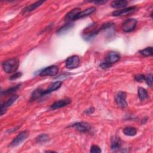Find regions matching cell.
Here are the masks:
<instances>
[{"mask_svg":"<svg viewBox=\"0 0 153 153\" xmlns=\"http://www.w3.org/2000/svg\"><path fill=\"white\" fill-rule=\"evenodd\" d=\"M19 60L16 57H14L4 61L2 64V66L6 73L11 74L17 71L19 66Z\"/></svg>","mask_w":153,"mask_h":153,"instance_id":"obj_1","label":"cell"},{"mask_svg":"<svg viewBox=\"0 0 153 153\" xmlns=\"http://www.w3.org/2000/svg\"><path fill=\"white\" fill-rule=\"evenodd\" d=\"M100 30V27L98 28L96 23H92L84 30L82 33V37L85 40H90L94 37L96 35H97Z\"/></svg>","mask_w":153,"mask_h":153,"instance_id":"obj_2","label":"cell"},{"mask_svg":"<svg viewBox=\"0 0 153 153\" xmlns=\"http://www.w3.org/2000/svg\"><path fill=\"white\" fill-rule=\"evenodd\" d=\"M137 25V20L134 19H128L125 20L121 25V30L125 33L131 32L134 30Z\"/></svg>","mask_w":153,"mask_h":153,"instance_id":"obj_3","label":"cell"},{"mask_svg":"<svg viewBox=\"0 0 153 153\" xmlns=\"http://www.w3.org/2000/svg\"><path fill=\"white\" fill-rule=\"evenodd\" d=\"M29 134V133L27 130H24L20 132L11 141V142L9 145V146L15 147L18 146L21 143H22L26 139Z\"/></svg>","mask_w":153,"mask_h":153,"instance_id":"obj_4","label":"cell"},{"mask_svg":"<svg viewBox=\"0 0 153 153\" xmlns=\"http://www.w3.org/2000/svg\"><path fill=\"white\" fill-rule=\"evenodd\" d=\"M72 127L81 133H90L93 130L92 126L89 123L85 122L75 123L72 125Z\"/></svg>","mask_w":153,"mask_h":153,"instance_id":"obj_5","label":"cell"},{"mask_svg":"<svg viewBox=\"0 0 153 153\" xmlns=\"http://www.w3.org/2000/svg\"><path fill=\"white\" fill-rule=\"evenodd\" d=\"M127 94L124 91H118L115 96V101L117 105L122 108H126L127 106V103L126 101Z\"/></svg>","mask_w":153,"mask_h":153,"instance_id":"obj_6","label":"cell"},{"mask_svg":"<svg viewBox=\"0 0 153 153\" xmlns=\"http://www.w3.org/2000/svg\"><path fill=\"white\" fill-rule=\"evenodd\" d=\"M80 63V59L76 55H73L68 57L65 61L66 67L68 69H75L77 68Z\"/></svg>","mask_w":153,"mask_h":153,"instance_id":"obj_7","label":"cell"},{"mask_svg":"<svg viewBox=\"0 0 153 153\" xmlns=\"http://www.w3.org/2000/svg\"><path fill=\"white\" fill-rule=\"evenodd\" d=\"M59 72V68L56 65H51L48 67L44 68L41 71L39 76H54Z\"/></svg>","mask_w":153,"mask_h":153,"instance_id":"obj_8","label":"cell"},{"mask_svg":"<svg viewBox=\"0 0 153 153\" xmlns=\"http://www.w3.org/2000/svg\"><path fill=\"white\" fill-rule=\"evenodd\" d=\"M120 59H121V56L118 52L111 51L108 53L104 61L107 63H108L109 65H110L111 66H112V64L119 61Z\"/></svg>","mask_w":153,"mask_h":153,"instance_id":"obj_9","label":"cell"},{"mask_svg":"<svg viewBox=\"0 0 153 153\" xmlns=\"http://www.w3.org/2000/svg\"><path fill=\"white\" fill-rule=\"evenodd\" d=\"M71 103V100L69 98H65L63 99H60L54 102L50 106V110H54L56 109L65 107Z\"/></svg>","mask_w":153,"mask_h":153,"instance_id":"obj_10","label":"cell"},{"mask_svg":"<svg viewBox=\"0 0 153 153\" xmlns=\"http://www.w3.org/2000/svg\"><path fill=\"white\" fill-rule=\"evenodd\" d=\"M80 11L81 10L79 8H75L72 9L66 14V16H65V20L67 22H71V21L75 20L76 16Z\"/></svg>","mask_w":153,"mask_h":153,"instance_id":"obj_11","label":"cell"},{"mask_svg":"<svg viewBox=\"0 0 153 153\" xmlns=\"http://www.w3.org/2000/svg\"><path fill=\"white\" fill-rule=\"evenodd\" d=\"M136 10V7L132 6V7L126 8H124L122 10L114 11L112 13V15L114 16H124V15H127V14L134 11Z\"/></svg>","mask_w":153,"mask_h":153,"instance_id":"obj_12","label":"cell"},{"mask_svg":"<svg viewBox=\"0 0 153 153\" xmlns=\"http://www.w3.org/2000/svg\"><path fill=\"white\" fill-rule=\"evenodd\" d=\"M19 97V96L17 95H13L8 100H7L5 102H4V103L2 104L1 107V115H2L6 111L7 108H8L9 106H10L16 100V99Z\"/></svg>","mask_w":153,"mask_h":153,"instance_id":"obj_13","label":"cell"},{"mask_svg":"<svg viewBox=\"0 0 153 153\" xmlns=\"http://www.w3.org/2000/svg\"><path fill=\"white\" fill-rule=\"evenodd\" d=\"M62 81H56L53 83H52L50 86L49 87L46 89V90H44L43 89L42 90V93H43V96L45 95V94H49L56 90H58L62 85Z\"/></svg>","mask_w":153,"mask_h":153,"instance_id":"obj_14","label":"cell"},{"mask_svg":"<svg viewBox=\"0 0 153 153\" xmlns=\"http://www.w3.org/2000/svg\"><path fill=\"white\" fill-rule=\"evenodd\" d=\"M95 11H96V8L94 7H89V8H87L84 10L83 11H81L79 12V13L78 14V16H76V20H78L79 19H82L85 17L88 16L89 15L93 13Z\"/></svg>","mask_w":153,"mask_h":153,"instance_id":"obj_15","label":"cell"},{"mask_svg":"<svg viewBox=\"0 0 153 153\" xmlns=\"http://www.w3.org/2000/svg\"><path fill=\"white\" fill-rule=\"evenodd\" d=\"M44 2L45 1H36V2H34L32 4H30L29 5L27 6L26 7H25L23 9V14L28 13H30V12L35 10L38 7L41 5L42 4H43Z\"/></svg>","mask_w":153,"mask_h":153,"instance_id":"obj_16","label":"cell"},{"mask_svg":"<svg viewBox=\"0 0 153 153\" xmlns=\"http://www.w3.org/2000/svg\"><path fill=\"white\" fill-rule=\"evenodd\" d=\"M121 146V141L120 138L118 137L115 136L114 138L112 139L111 145V149L112 151H117L118 150Z\"/></svg>","mask_w":153,"mask_h":153,"instance_id":"obj_17","label":"cell"},{"mask_svg":"<svg viewBox=\"0 0 153 153\" xmlns=\"http://www.w3.org/2000/svg\"><path fill=\"white\" fill-rule=\"evenodd\" d=\"M73 26H74V24L72 22H67L63 26H62L61 27H60L56 31V33L58 35H62V34L67 32L71 29H72Z\"/></svg>","mask_w":153,"mask_h":153,"instance_id":"obj_18","label":"cell"},{"mask_svg":"<svg viewBox=\"0 0 153 153\" xmlns=\"http://www.w3.org/2000/svg\"><path fill=\"white\" fill-rule=\"evenodd\" d=\"M127 3V1L126 0H116L111 2V6L114 8H120L126 7Z\"/></svg>","mask_w":153,"mask_h":153,"instance_id":"obj_19","label":"cell"},{"mask_svg":"<svg viewBox=\"0 0 153 153\" xmlns=\"http://www.w3.org/2000/svg\"><path fill=\"white\" fill-rule=\"evenodd\" d=\"M123 133L128 136H134L137 133V129L133 127H126L123 129Z\"/></svg>","mask_w":153,"mask_h":153,"instance_id":"obj_20","label":"cell"},{"mask_svg":"<svg viewBox=\"0 0 153 153\" xmlns=\"http://www.w3.org/2000/svg\"><path fill=\"white\" fill-rule=\"evenodd\" d=\"M43 96V94H42V88H36L35 89L31 94V97L30 99V100L32 101H34L41 97Z\"/></svg>","mask_w":153,"mask_h":153,"instance_id":"obj_21","label":"cell"},{"mask_svg":"<svg viewBox=\"0 0 153 153\" xmlns=\"http://www.w3.org/2000/svg\"><path fill=\"white\" fill-rule=\"evenodd\" d=\"M137 95L141 101H143L148 97V93L146 90L142 87L137 88Z\"/></svg>","mask_w":153,"mask_h":153,"instance_id":"obj_22","label":"cell"},{"mask_svg":"<svg viewBox=\"0 0 153 153\" xmlns=\"http://www.w3.org/2000/svg\"><path fill=\"white\" fill-rule=\"evenodd\" d=\"M139 53L141 55H142L143 56H145V57L151 56L152 55V47H146L144 49L139 50Z\"/></svg>","mask_w":153,"mask_h":153,"instance_id":"obj_23","label":"cell"},{"mask_svg":"<svg viewBox=\"0 0 153 153\" xmlns=\"http://www.w3.org/2000/svg\"><path fill=\"white\" fill-rule=\"evenodd\" d=\"M21 86V84H17L14 87H12L11 88H9L8 89H7L6 90H5L4 92H2V93H3L5 95H8V94H12V93H14V92H16L18 89L20 88Z\"/></svg>","mask_w":153,"mask_h":153,"instance_id":"obj_24","label":"cell"},{"mask_svg":"<svg viewBox=\"0 0 153 153\" xmlns=\"http://www.w3.org/2000/svg\"><path fill=\"white\" fill-rule=\"evenodd\" d=\"M49 139V137L46 134H41L36 137V142L39 143H44L47 142Z\"/></svg>","mask_w":153,"mask_h":153,"instance_id":"obj_25","label":"cell"},{"mask_svg":"<svg viewBox=\"0 0 153 153\" xmlns=\"http://www.w3.org/2000/svg\"><path fill=\"white\" fill-rule=\"evenodd\" d=\"M144 81L146 82L148 86L151 87L152 86V75L149 74L147 75H145Z\"/></svg>","mask_w":153,"mask_h":153,"instance_id":"obj_26","label":"cell"},{"mask_svg":"<svg viewBox=\"0 0 153 153\" xmlns=\"http://www.w3.org/2000/svg\"><path fill=\"white\" fill-rule=\"evenodd\" d=\"M90 152L91 153H100L102 152V151L99 146H98L97 145H93L91 146Z\"/></svg>","mask_w":153,"mask_h":153,"instance_id":"obj_27","label":"cell"},{"mask_svg":"<svg viewBox=\"0 0 153 153\" xmlns=\"http://www.w3.org/2000/svg\"><path fill=\"white\" fill-rule=\"evenodd\" d=\"M22 73L20 72H16L14 73L13 75H12L10 77V80H15L17 78H19L22 76Z\"/></svg>","mask_w":153,"mask_h":153,"instance_id":"obj_28","label":"cell"},{"mask_svg":"<svg viewBox=\"0 0 153 153\" xmlns=\"http://www.w3.org/2000/svg\"><path fill=\"white\" fill-rule=\"evenodd\" d=\"M134 79L137 82H142L145 79V75L142 74H137L134 76Z\"/></svg>","mask_w":153,"mask_h":153,"instance_id":"obj_29","label":"cell"},{"mask_svg":"<svg viewBox=\"0 0 153 153\" xmlns=\"http://www.w3.org/2000/svg\"><path fill=\"white\" fill-rule=\"evenodd\" d=\"M100 67L103 69H106L108 68H109L111 67V66L110 65H109L108 63H107L106 62H105V61L102 62L100 64Z\"/></svg>","mask_w":153,"mask_h":153,"instance_id":"obj_30","label":"cell"},{"mask_svg":"<svg viewBox=\"0 0 153 153\" xmlns=\"http://www.w3.org/2000/svg\"><path fill=\"white\" fill-rule=\"evenodd\" d=\"M94 111V108H93V107H90V108H89L88 109H86V110L84 111V113L86 114L90 115V114H91L92 113H93Z\"/></svg>","mask_w":153,"mask_h":153,"instance_id":"obj_31","label":"cell"},{"mask_svg":"<svg viewBox=\"0 0 153 153\" xmlns=\"http://www.w3.org/2000/svg\"><path fill=\"white\" fill-rule=\"evenodd\" d=\"M106 2H107L106 1H93L91 2H94V4H97V5H103L105 3H106Z\"/></svg>","mask_w":153,"mask_h":153,"instance_id":"obj_32","label":"cell"}]
</instances>
